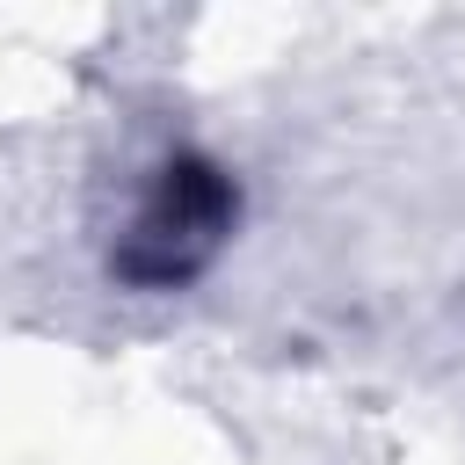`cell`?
Listing matches in <instances>:
<instances>
[{
    "label": "cell",
    "instance_id": "1",
    "mask_svg": "<svg viewBox=\"0 0 465 465\" xmlns=\"http://www.w3.org/2000/svg\"><path fill=\"white\" fill-rule=\"evenodd\" d=\"M232 218H240V189L225 182V167H211L203 153H174L160 167V182L145 189V203H138L124 247L109 254V269L138 291H174L218 254Z\"/></svg>",
    "mask_w": 465,
    "mask_h": 465
}]
</instances>
